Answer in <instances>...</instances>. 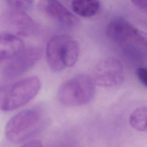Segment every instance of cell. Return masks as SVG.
<instances>
[{
  "instance_id": "6da1fadb",
  "label": "cell",
  "mask_w": 147,
  "mask_h": 147,
  "mask_svg": "<svg viewBox=\"0 0 147 147\" xmlns=\"http://www.w3.org/2000/svg\"><path fill=\"white\" fill-rule=\"evenodd\" d=\"M41 87L36 76L28 77L0 87V110L9 111L28 103L38 92Z\"/></svg>"
},
{
  "instance_id": "7a4b0ae2",
  "label": "cell",
  "mask_w": 147,
  "mask_h": 147,
  "mask_svg": "<svg viewBox=\"0 0 147 147\" xmlns=\"http://www.w3.org/2000/svg\"><path fill=\"white\" fill-rule=\"evenodd\" d=\"M79 52V44L71 37L65 34L55 36L47 45L48 64L52 71H61L76 64Z\"/></svg>"
},
{
  "instance_id": "3957f363",
  "label": "cell",
  "mask_w": 147,
  "mask_h": 147,
  "mask_svg": "<svg viewBox=\"0 0 147 147\" xmlns=\"http://www.w3.org/2000/svg\"><path fill=\"white\" fill-rule=\"evenodd\" d=\"M95 83L86 75L75 76L63 83L57 96L60 102L67 106H79L89 103L95 93Z\"/></svg>"
},
{
  "instance_id": "277c9868",
  "label": "cell",
  "mask_w": 147,
  "mask_h": 147,
  "mask_svg": "<svg viewBox=\"0 0 147 147\" xmlns=\"http://www.w3.org/2000/svg\"><path fill=\"white\" fill-rule=\"evenodd\" d=\"M42 116L37 109L24 110L14 115L5 127L7 140L14 144L21 143L36 134L41 126Z\"/></svg>"
},
{
  "instance_id": "5b68a950",
  "label": "cell",
  "mask_w": 147,
  "mask_h": 147,
  "mask_svg": "<svg viewBox=\"0 0 147 147\" xmlns=\"http://www.w3.org/2000/svg\"><path fill=\"white\" fill-rule=\"evenodd\" d=\"M92 78L94 83L100 86H117L123 80L122 64L118 59L114 57L103 59L94 68Z\"/></svg>"
},
{
  "instance_id": "8992f818",
  "label": "cell",
  "mask_w": 147,
  "mask_h": 147,
  "mask_svg": "<svg viewBox=\"0 0 147 147\" xmlns=\"http://www.w3.org/2000/svg\"><path fill=\"white\" fill-rule=\"evenodd\" d=\"M41 55V51L38 47H25L7 62L3 69L4 76L7 78H14L23 74L37 63Z\"/></svg>"
},
{
  "instance_id": "52a82bcc",
  "label": "cell",
  "mask_w": 147,
  "mask_h": 147,
  "mask_svg": "<svg viewBox=\"0 0 147 147\" xmlns=\"http://www.w3.org/2000/svg\"><path fill=\"white\" fill-rule=\"evenodd\" d=\"M1 23L19 36H26L34 26L33 19L25 11L9 9L1 16Z\"/></svg>"
},
{
  "instance_id": "ba28073f",
  "label": "cell",
  "mask_w": 147,
  "mask_h": 147,
  "mask_svg": "<svg viewBox=\"0 0 147 147\" xmlns=\"http://www.w3.org/2000/svg\"><path fill=\"white\" fill-rule=\"evenodd\" d=\"M37 6L43 13L64 25L73 26L79 24L78 18L56 0H39Z\"/></svg>"
},
{
  "instance_id": "9c48e42d",
  "label": "cell",
  "mask_w": 147,
  "mask_h": 147,
  "mask_svg": "<svg viewBox=\"0 0 147 147\" xmlns=\"http://www.w3.org/2000/svg\"><path fill=\"white\" fill-rule=\"evenodd\" d=\"M137 29L125 18L117 16L110 21L106 32L110 40L117 43H124L134 40Z\"/></svg>"
},
{
  "instance_id": "30bf717a",
  "label": "cell",
  "mask_w": 147,
  "mask_h": 147,
  "mask_svg": "<svg viewBox=\"0 0 147 147\" xmlns=\"http://www.w3.org/2000/svg\"><path fill=\"white\" fill-rule=\"evenodd\" d=\"M22 40L11 33H0V64L7 62L24 48Z\"/></svg>"
},
{
  "instance_id": "8fae6325",
  "label": "cell",
  "mask_w": 147,
  "mask_h": 147,
  "mask_svg": "<svg viewBox=\"0 0 147 147\" xmlns=\"http://www.w3.org/2000/svg\"><path fill=\"white\" fill-rule=\"evenodd\" d=\"M71 6L76 14L83 17H91L98 12L100 3L98 0H73Z\"/></svg>"
},
{
  "instance_id": "7c38bea8",
  "label": "cell",
  "mask_w": 147,
  "mask_h": 147,
  "mask_svg": "<svg viewBox=\"0 0 147 147\" xmlns=\"http://www.w3.org/2000/svg\"><path fill=\"white\" fill-rule=\"evenodd\" d=\"M130 125L135 130L140 131H147V107L136 109L129 117Z\"/></svg>"
},
{
  "instance_id": "4fadbf2b",
  "label": "cell",
  "mask_w": 147,
  "mask_h": 147,
  "mask_svg": "<svg viewBox=\"0 0 147 147\" xmlns=\"http://www.w3.org/2000/svg\"><path fill=\"white\" fill-rule=\"evenodd\" d=\"M9 9L26 12L33 6V0H6Z\"/></svg>"
},
{
  "instance_id": "5bb4252c",
  "label": "cell",
  "mask_w": 147,
  "mask_h": 147,
  "mask_svg": "<svg viewBox=\"0 0 147 147\" xmlns=\"http://www.w3.org/2000/svg\"><path fill=\"white\" fill-rule=\"evenodd\" d=\"M134 40L147 48V33L137 29Z\"/></svg>"
},
{
  "instance_id": "9a60e30c",
  "label": "cell",
  "mask_w": 147,
  "mask_h": 147,
  "mask_svg": "<svg viewBox=\"0 0 147 147\" xmlns=\"http://www.w3.org/2000/svg\"><path fill=\"white\" fill-rule=\"evenodd\" d=\"M136 72L139 80L147 87V68L144 67L138 68Z\"/></svg>"
},
{
  "instance_id": "2e32d148",
  "label": "cell",
  "mask_w": 147,
  "mask_h": 147,
  "mask_svg": "<svg viewBox=\"0 0 147 147\" xmlns=\"http://www.w3.org/2000/svg\"><path fill=\"white\" fill-rule=\"evenodd\" d=\"M137 7L147 11V0H130Z\"/></svg>"
},
{
  "instance_id": "e0dca14e",
  "label": "cell",
  "mask_w": 147,
  "mask_h": 147,
  "mask_svg": "<svg viewBox=\"0 0 147 147\" xmlns=\"http://www.w3.org/2000/svg\"><path fill=\"white\" fill-rule=\"evenodd\" d=\"M21 147H43V146L38 141H32L25 144Z\"/></svg>"
}]
</instances>
